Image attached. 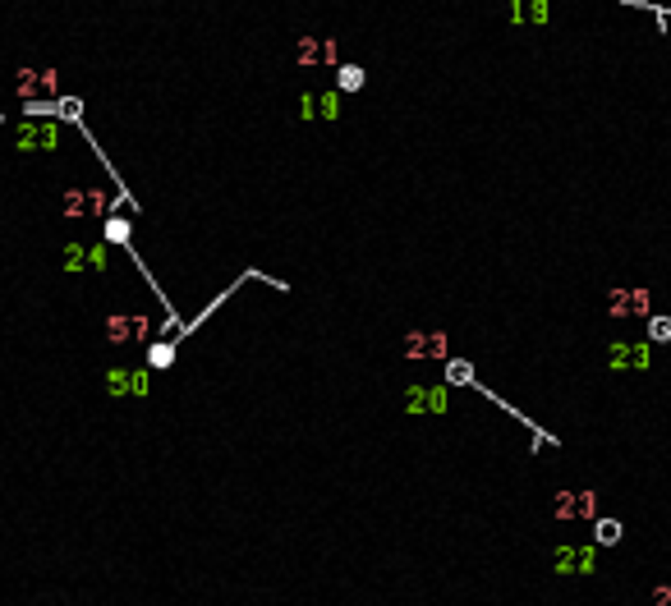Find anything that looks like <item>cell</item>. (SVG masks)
I'll use <instances>...</instances> for the list:
<instances>
[{
    "mask_svg": "<svg viewBox=\"0 0 671 606\" xmlns=\"http://www.w3.org/2000/svg\"><path fill=\"white\" fill-rule=\"evenodd\" d=\"M14 87H18V97H23V106H28V115L33 111H46V97H55V70H23L14 78Z\"/></svg>",
    "mask_w": 671,
    "mask_h": 606,
    "instance_id": "obj_1",
    "label": "cell"
},
{
    "mask_svg": "<svg viewBox=\"0 0 671 606\" xmlns=\"http://www.w3.org/2000/svg\"><path fill=\"white\" fill-rule=\"evenodd\" d=\"M552 570L561 574V579H584V574L598 570V546H557L552 551Z\"/></svg>",
    "mask_w": 671,
    "mask_h": 606,
    "instance_id": "obj_2",
    "label": "cell"
},
{
    "mask_svg": "<svg viewBox=\"0 0 671 606\" xmlns=\"http://www.w3.org/2000/svg\"><path fill=\"white\" fill-rule=\"evenodd\" d=\"M152 336V317H143V312H115V317H106V340L111 345H133V340H148Z\"/></svg>",
    "mask_w": 671,
    "mask_h": 606,
    "instance_id": "obj_3",
    "label": "cell"
},
{
    "mask_svg": "<svg viewBox=\"0 0 671 606\" xmlns=\"http://www.w3.org/2000/svg\"><path fill=\"white\" fill-rule=\"evenodd\" d=\"M111 193L106 189H70L65 193V216H106Z\"/></svg>",
    "mask_w": 671,
    "mask_h": 606,
    "instance_id": "obj_4",
    "label": "cell"
},
{
    "mask_svg": "<svg viewBox=\"0 0 671 606\" xmlns=\"http://www.w3.org/2000/svg\"><path fill=\"white\" fill-rule=\"evenodd\" d=\"M106 395H115V400L148 395V373L143 368H111L106 373Z\"/></svg>",
    "mask_w": 671,
    "mask_h": 606,
    "instance_id": "obj_5",
    "label": "cell"
},
{
    "mask_svg": "<svg viewBox=\"0 0 671 606\" xmlns=\"http://www.w3.org/2000/svg\"><path fill=\"white\" fill-rule=\"evenodd\" d=\"M446 390H437V386H410L400 395V409L405 414H446Z\"/></svg>",
    "mask_w": 671,
    "mask_h": 606,
    "instance_id": "obj_6",
    "label": "cell"
},
{
    "mask_svg": "<svg viewBox=\"0 0 671 606\" xmlns=\"http://www.w3.org/2000/svg\"><path fill=\"white\" fill-rule=\"evenodd\" d=\"M400 354L405 358H446V336L442 331H410L400 340Z\"/></svg>",
    "mask_w": 671,
    "mask_h": 606,
    "instance_id": "obj_7",
    "label": "cell"
},
{
    "mask_svg": "<svg viewBox=\"0 0 671 606\" xmlns=\"http://www.w3.org/2000/svg\"><path fill=\"white\" fill-rule=\"evenodd\" d=\"M106 267V243L87 248V243H70L65 248V271H102Z\"/></svg>",
    "mask_w": 671,
    "mask_h": 606,
    "instance_id": "obj_8",
    "label": "cell"
},
{
    "mask_svg": "<svg viewBox=\"0 0 671 606\" xmlns=\"http://www.w3.org/2000/svg\"><path fill=\"white\" fill-rule=\"evenodd\" d=\"M593 505H598V496L593 492H561L557 496V519H593Z\"/></svg>",
    "mask_w": 671,
    "mask_h": 606,
    "instance_id": "obj_9",
    "label": "cell"
},
{
    "mask_svg": "<svg viewBox=\"0 0 671 606\" xmlns=\"http://www.w3.org/2000/svg\"><path fill=\"white\" fill-rule=\"evenodd\" d=\"M295 60L299 65H317V60L332 65L336 60V42H332V37H299V42H295Z\"/></svg>",
    "mask_w": 671,
    "mask_h": 606,
    "instance_id": "obj_10",
    "label": "cell"
},
{
    "mask_svg": "<svg viewBox=\"0 0 671 606\" xmlns=\"http://www.w3.org/2000/svg\"><path fill=\"white\" fill-rule=\"evenodd\" d=\"M607 308L616 312V317H626V312H648V290H616V294L607 299Z\"/></svg>",
    "mask_w": 671,
    "mask_h": 606,
    "instance_id": "obj_11",
    "label": "cell"
},
{
    "mask_svg": "<svg viewBox=\"0 0 671 606\" xmlns=\"http://www.w3.org/2000/svg\"><path fill=\"white\" fill-rule=\"evenodd\" d=\"M611 368H648V345H611Z\"/></svg>",
    "mask_w": 671,
    "mask_h": 606,
    "instance_id": "obj_12",
    "label": "cell"
},
{
    "mask_svg": "<svg viewBox=\"0 0 671 606\" xmlns=\"http://www.w3.org/2000/svg\"><path fill=\"white\" fill-rule=\"evenodd\" d=\"M18 148H23V152L28 148L51 152L55 148V129H51V124H37V129H33V124H23V129H18Z\"/></svg>",
    "mask_w": 671,
    "mask_h": 606,
    "instance_id": "obj_13",
    "label": "cell"
},
{
    "mask_svg": "<svg viewBox=\"0 0 671 606\" xmlns=\"http://www.w3.org/2000/svg\"><path fill=\"white\" fill-rule=\"evenodd\" d=\"M129 234H133L129 216H111V221H106V239H111V243H129Z\"/></svg>",
    "mask_w": 671,
    "mask_h": 606,
    "instance_id": "obj_14",
    "label": "cell"
},
{
    "mask_svg": "<svg viewBox=\"0 0 671 606\" xmlns=\"http://www.w3.org/2000/svg\"><path fill=\"white\" fill-rule=\"evenodd\" d=\"M593 533H598V546H616L621 542V524L616 519H598V529H593Z\"/></svg>",
    "mask_w": 671,
    "mask_h": 606,
    "instance_id": "obj_15",
    "label": "cell"
},
{
    "mask_svg": "<svg viewBox=\"0 0 671 606\" xmlns=\"http://www.w3.org/2000/svg\"><path fill=\"white\" fill-rule=\"evenodd\" d=\"M170 358H175V349H170V345H152L148 363H152V368H170Z\"/></svg>",
    "mask_w": 671,
    "mask_h": 606,
    "instance_id": "obj_16",
    "label": "cell"
},
{
    "mask_svg": "<svg viewBox=\"0 0 671 606\" xmlns=\"http://www.w3.org/2000/svg\"><path fill=\"white\" fill-rule=\"evenodd\" d=\"M648 336H653V340H671V321L667 317H653V321H648Z\"/></svg>",
    "mask_w": 671,
    "mask_h": 606,
    "instance_id": "obj_17",
    "label": "cell"
},
{
    "mask_svg": "<svg viewBox=\"0 0 671 606\" xmlns=\"http://www.w3.org/2000/svg\"><path fill=\"white\" fill-rule=\"evenodd\" d=\"M359 83H364V74H359V70H340V87H359Z\"/></svg>",
    "mask_w": 671,
    "mask_h": 606,
    "instance_id": "obj_18",
    "label": "cell"
},
{
    "mask_svg": "<svg viewBox=\"0 0 671 606\" xmlns=\"http://www.w3.org/2000/svg\"><path fill=\"white\" fill-rule=\"evenodd\" d=\"M451 381H469V368H464V363H451Z\"/></svg>",
    "mask_w": 671,
    "mask_h": 606,
    "instance_id": "obj_19",
    "label": "cell"
}]
</instances>
